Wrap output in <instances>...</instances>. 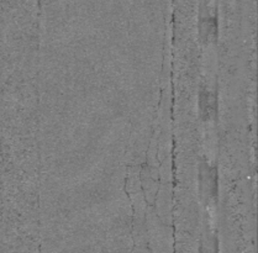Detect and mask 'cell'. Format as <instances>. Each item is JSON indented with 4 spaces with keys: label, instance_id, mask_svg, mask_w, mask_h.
<instances>
[{
    "label": "cell",
    "instance_id": "1",
    "mask_svg": "<svg viewBox=\"0 0 258 253\" xmlns=\"http://www.w3.org/2000/svg\"><path fill=\"white\" fill-rule=\"evenodd\" d=\"M215 167H211L208 162H202L199 166V184H200V194L203 200L209 203L210 200H215L218 195V181H216Z\"/></svg>",
    "mask_w": 258,
    "mask_h": 253
},
{
    "label": "cell",
    "instance_id": "2",
    "mask_svg": "<svg viewBox=\"0 0 258 253\" xmlns=\"http://www.w3.org/2000/svg\"><path fill=\"white\" fill-rule=\"evenodd\" d=\"M199 105L200 112L205 115V117H209L216 111V99L215 95L210 92L202 90L199 94Z\"/></svg>",
    "mask_w": 258,
    "mask_h": 253
},
{
    "label": "cell",
    "instance_id": "3",
    "mask_svg": "<svg viewBox=\"0 0 258 253\" xmlns=\"http://www.w3.org/2000/svg\"><path fill=\"white\" fill-rule=\"evenodd\" d=\"M218 32V24H216V18L214 16H205L199 19V35L203 40H208L211 36H216Z\"/></svg>",
    "mask_w": 258,
    "mask_h": 253
}]
</instances>
